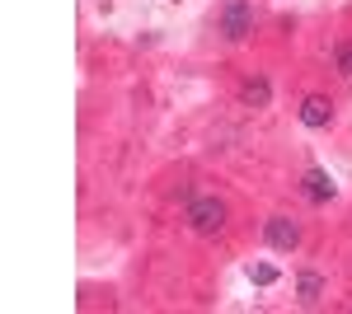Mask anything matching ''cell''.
I'll use <instances>...</instances> for the list:
<instances>
[{
  "instance_id": "cell-2",
  "label": "cell",
  "mask_w": 352,
  "mask_h": 314,
  "mask_svg": "<svg viewBox=\"0 0 352 314\" xmlns=\"http://www.w3.org/2000/svg\"><path fill=\"white\" fill-rule=\"evenodd\" d=\"M221 33L230 38V43H240L254 33V5L249 0H226V10H221Z\"/></svg>"
},
{
  "instance_id": "cell-9",
  "label": "cell",
  "mask_w": 352,
  "mask_h": 314,
  "mask_svg": "<svg viewBox=\"0 0 352 314\" xmlns=\"http://www.w3.org/2000/svg\"><path fill=\"white\" fill-rule=\"evenodd\" d=\"M249 277H254L258 287H272V282H277V267H268V262H263V267H254Z\"/></svg>"
},
{
  "instance_id": "cell-4",
  "label": "cell",
  "mask_w": 352,
  "mask_h": 314,
  "mask_svg": "<svg viewBox=\"0 0 352 314\" xmlns=\"http://www.w3.org/2000/svg\"><path fill=\"white\" fill-rule=\"evenodd\" d=\"M300 122H305V127H329V122H333V104H329L324 94H310V99L300 104Z\"/></svg>"
},
{
  "instance_id": "cell-8",
  "label": "cell",
  "mask_w": 352,
  "mask_h": 314,
  "mask_svg": "<svg viewBox=\"0 0 352 314\" xmlns=\"http://www.w3.org/2000/svg\"><path fill=\"white\" fill-rule=\"evenodd\" d=\"M333 66H338V76H348V80H352V43H343V47L333 52Z\"/></svg>"
},
{
  "instance_id": "cell-1",
  "label": "cell",
  "mask_w": 352,
  "mask_h": 314,
  "mask_svg": "<svg viewBox=\"0 0 352 314\" xmlns=\"http://www.w3.org/2000/svg\"><path fill=\"white\" fill-rule=\"evenodd\" d=\"M188 225L197 235H217L226 225V202L221 197H192L188 202Z\"/></svg>"
},
{
  "instance_id": "cell-3",
  "label": "cell",
  "mask_w": 352,
  "mask_h": 314,
  "mask_svg": "<svg viewBox=\"0 0 352 314\" xmlns=\"http://www.w3.org/2000/svg\"><path fill=\"white\" fill-rule=\"evenodd\" d=\"M263 235H268V244L277 249V254H292V249L300 244V225L292 221V216H272V221H268V230H263Z\"/></svg>"
},
{
  "instance_id": "cell-5",
  "label": "cell",
  "mask_w": 352,
  "mask_h": 314,
  "mask_svg": "<svg viewBox=\"0 0 352 314\" xmlns=\"http://www.w3.org/2000/svg\"><path fill=\"white\" fill-rule=\"evenodd\" d=\"M333 192H338V188H333V179H329L324 169H310V174H305V197H310V202H329Z\"/></svg>"
},
{
  "instance_id": "cell-7",
  "label": "cell",
  "mask_w": 352,
  "mask_h": 314,
  "mask_svg": "<svg viewBox=\"0 0 352 314\" xmlns=\"http://www.w3.org/2000/svg\"><path fill=\"white\" fill-rule=\"evenodd\" d=\"M320 291H324V277H320V272H300L296 295L305 300V305H315V300H320Z\"/></svg>"
},
{
  "instance_id": "cell-6",
  "label": "cell",
  "mask_w": 352,
  "mask_h": 314,
  "mask_svg": "<svg viewBox=\"0 0 352 314\" xmlns=\"http://www.w3.org/2000/svg\"><path fill=\"white\" fill-rule=\"evenodd\" d=\"M240 99H244L249 108H268V99H272V85H268V80H249V85L240 89Z\"/></svg>"
}]
</instances>
